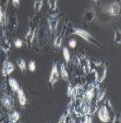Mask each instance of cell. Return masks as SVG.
Here are the masks:
<instances>
[{"mask_svg": "<svg viewBox=\"0 0 121 123\" xmlns=\"http://www.w3.org/2000/svg\"><path fill=\"white\" fill-rule=\"evenodd\" d=\"M76 64L82 69L85 75L90 73L91 71V60L84 53H79L76 55Z\"/></svg>", "mask_w": 121, "mask_h": 123, "instance_id": "obj_2", "label": "cell"}, {"mask_svg": "<svg viewBox=\"0 0 121 123\" xmlns=\"http://www.w3.org/2000/svg\"><path fill=\"white\" fill-rule=\"evenodd\" d=\"M47 4L51 10H56L57 9V0H47Z\"/></svg>", "mask_w": 121, "mask_h": 123, "instance_id": "obj_23", "label": "cell"}, {"mask_svg": "<svg viewBox=\"0 0 121 123\" xmlns=\"http://www.w3.org/2000/svg\"><path fill=\"white\" fill-rule=\"evenodd\" d=\"M60 73L62 79L65 80V81H68L69 76H68V72H67V68H66V66H65L64 63H60Z\"/></svg>", "mask_w": 121, "mask_h": 123, "instance_id": "obj_15", "label": "cell"}, {"mask_svg": "<svg viewBox=\"0 0 121 123\" xmlns=\"http://www.w3.org/2000/svg\"><path fill=\"white\" fill-rule=\"evenodd\" d=\"M42 4H43L42 0H35L34 1V4H33V10H34V12L38 13L41 11Z\"/></svg>", "mask_w": 121, "mask_h": 123, "instance_id": "obj_21", "label": "cell"}, {"mask_svg": "<svg viewBox=\"0 0 121 123\" xmlns=\"http://www.w3.org/2000/svg\"><path fill=\"white\" fill-rule=\"evenodd\" d=\"M105 12L108 13L109 15L115 17L120 13V4L119 2H113L112 4L107 5L105 6Z\"/></svg>", "mask_w": 121, "mask_h": 123, "instance_id": "obj_7", "label": "cell"}, {"mask_svg": "<svg viewBox=\"0 0 121 123\" xmlns=\"http://www.w3.org/2000/svg\"><path fill=\"white\" fill-rule=\"evenodd\" d=\"M94 2H95V3H100L101 0H94Z\"/></svg>", "mask_w": 121, "mask_h": 123, "instance_id": "obj_32", "label": "cell"}, {"mask_svg": "<svg viewBox=\"0 0 121 123\" xmlns=\"http://www.w3.org/2000/svg\"><path fill=\"white\" fill-rule=\"evenodd\" d=\"M18 102H19V104H20V106L21 107H23L26 105V104L28 103V100H27V97H26V95H25V92L23 91V89L22 88H19L18 90Z\"/></svg>", "mask_w": 121, "mask_h": 123, "instance_id": "obj_13", "label": "cell"}, {"mask_svg": "<svg viewBox=\"0 0 121 123\" xmlns=\"http://www.w3.org/2000/svg\"><path fill=\"white\" fill-rule=\"evenodd\" d=\"M101 72H100V77H98V79H97V81L99 82V83H102L103 81V80L105 79V76H106V73H107V67H106V65H103L102 66L101 65Z\"/></svg>", "mask_w": 121, "mask_h": 123, "instance_id": "obj_18", "label": "cell"}, {"mask_svg": "<svg viewBox=\"0 0 121 123\" xmlns=\"http://www.w3.org/2000/svg\"><path fill=\"white\" fill-rule=\"evenodd\" d=\"M82 19L85 23L87 24H91L93 23L96 19V12L93 8H89L87 9L84 13H83V16H82Z\"/></svg>", "mask_w": 121, "mask_h": 123, "instance_id": "obj_5", "label": "cell"}, {"mask_svg": "<svg viewBox=\"0 0 121 123\" xmlns=\"http://www.w3.org/2000/svg\"><path fill=\"white\" fill-rule=\"evenodd\" d=\"M98 117L102 122H109L110 121V115L107 106L104 105H102L98 110Z\"/></svg>", "mask_w": 121, "mask_h": 123, "instance_id": "obj_8", "label": "cell"}, {"mask_svg": "<svg viewBox=\"0 0 121 123\" xmlns=\"http://www.w3.org/2000/svg\"><path fill=\"white\" fill-rule=\"evenodd\" d=\"M95 87H96L95 83H91L88 87V89L82 94V99L86 101H91L95 95Z\"/></svg>", "mask_w": 121, "mask_h": 123, "instance_id": "obj_9", "label": "cell"}, {"mask_svg": "<svg viewBox=\"0 0 121 123\" xmlns=\"http://www.w3.org/2000/svg\"><path fill=\"white\" fill-rule=\"evenodd\" d=\"M0 43H1V48H2V50H4L5 52L9 51V49H10V43H9V41L6 39L5 35L2 37V39L0 41Z\"/></svg>", "mask_w": 121, "mask_h": 123, "instance_id": "obj_17", "label": "cell"}, {"mask_svg": "<svg viewBox=\"0 0 121 123\" xmlns=\"http://www.w3.org/2000/svg\"><path fill=\"white\" fill-rule=\"evenodd\" d=\"M14 70H15V66L13 65L12 62L5 60L4 65H3V68H2V75L4 77H6L7 75H10Z\"/></svg>", "mask_w": 121, "mask_h": 123, "instance_id": "obj_12", "label": "cell"}, {"mask_svg": "<svg viewBox=\"0 0 121 123\" xmlns=\"http://www.w3.org/2000/svg\"><path fill=\"white\" fill-rule=\"evenodd\" d=\"M120 36H121V31L120 30L118 29L117 30V28L115 27V35H114V39H115V42L116 43H118V45L120 44Z\"/></svg>", "mask_w": 121, "mask_h": 123, "instance_id": "obj_25", "label": "cell"}, {"mask_svg": "<svg viewBox=\"0 0 121 123\" xmlns=\"http://www.w3.org/2000/svg\"><path fill=\"white\" fill-rule=\"evenodd\" d=\"M28 69L30 70V72H34L36 69V63L34 60H30L28 64Z\"/></svg>", "mask_w": 121, "mask_h": 123, "instance_id": "obj_26", "label": "cell"}, {"mask_svg": "<svg viewBox=\"0 0 121 123\" xmlns=\"http://www.w3.org/2000/svg\"><path fill=\"white\" fill-rule=\"evenodd\" d=\"M20 4V0H12V5L15 7H18Z\"/></svg>", "mask_w": 121, "mask_h": 123, "instance_id": "obj_30", "label": "cell"}, {"mask_svg": "<svg viewBox=\"0 0 121 123\" xmlns=\"http://www.w3.org/2000/svg\"><path fill=\"white\" fill-rule=\"evenodd\" d=\"M83 117H84L83 122H85V123L90 122L91 123V121H92V119H91V115H90V114H84V115H83Z\"/></svg>", "mask_w": 121, "mask_h": 123, "instance_id": "obj_28", "label": "cell"}, {"mask_svg": "<svg viewBox=\"0 0 121 123\" xmlns=\"http://www.w3.org/2000/svg\"><path fill=\"white\" fill-rule=\"evenodd\" d=\"M70 33L74 34V35H78V36L81 37L83 40H85L86 42H88L89 43L93 44V45H95V46L99 47V48H102L101 43H99L90 32H88V31H85V30L79 29V28H76V27H72L70 29Z\"/></svg>", "mask_w": 121, "mask_h": 123, "instance_id": "obj_1", "label": "cell"}, {"mask_svg": "<svg viewBox=\"0 0 121 123\" xmlns=\"http://www.w3.org/2000/svg\"><path fill=\"white\" fill-rule=\"evenodd\" d=\"M1 104L6 109L11 110L14 106V100L8 93H3L1 96Z\"/></svg>", "mask_w": 121, "mask_h": 123, "instance_id": "obj_6", "label": "cell"}, {"mask_svg": "<svg viewBox=\"0 0 121 123\" xmlns=\"http://www.w3.org/2000/svg\"><path fill=\"white\" fill-rule=\"evenodd\" d=\"M70 114V105H68V107H67V109L65 111V113L62 115L59 118V120H58V122L60 123H64V122H67V117H68V115Z\"/></svg>", "mask_w": 121, "mask_h": 123, "instance_id": "obj_22", "label": "cell"}, {"mask_svg": "<svg viewBox=\"0 0 121 123\" xmlns=\"http://www.w3.org/2000/svg\"><path fill=\"white\" fill-rule=\"evenodd\" d=\"M4 17H5V15L2 11V8L0 7V22H2V23H3V20H4Z\"/></svg>", "mask_w": 121, "mask_h": 123, "instance_id": "obj_31", "label": "cell"}, {"mask_svg": "<svg viewBox=\"0 0 121 123\" xmlns=\"http://www.w3.org/2000/svg\"><path fill=\"white\" fill-rule=\"evenodd\" d=\"M8 84H9V86L11 88V90H12L13 92H18V90L20 88L19 87V84H18V82L17 81L16 79H14V78H9L8 79Z\"/></svg>", "mask_w": 121, "mask_h": 123, "instance_id": "obj_16", "label": "cell"}, {"mask_svg": "<svg viewBox=\"0 0 121 123\" xmlns=\"http://www.w3.org/2000/svg\"><path fill=\"white\" fill-rule=\"evenodd\" d=\"M63 55H64V59L65 61L68 63L70 61V54H69V51L67 48V46H64L63 47Z\"/></svg>", "mask_w": 121, "mask_h": 123, "instance_id": "obj_24", "label": "cell"}, {"mask_svg": "<svg viewBox=\"0 0 121 123\" xmlns=\"http://www.w3.org/2000/svg\"><path fill=\"white\" fill-rule=\"evenodd\" d=\"M14 45H15L16 48H20V47H22V45H23V41H22L20 38H17V39L14 41Z\"/></svg>", "mask_w": 121, "mask_h": 123, "instance_id": "obj_27", "label": "cell"}, {"mask_svg": "<svg viewBox=\"0 0 121 123\" xmlns=\"http://www.w3.org/2000/svg\"><path fill=\"white\" fill-rule=\"evenodd\" d=\"M58 78H59V73H58V69H57V62L54 61L53 65H52V68H51L50 76H49V85H50L51 89L57 82Z\"/></svg>", "mask_w": 121, "mask_h": 123, "instance_id": "obj_4", "label": "cell"}, {"mask_svg": "<svg viewBox=\"0 0 121 123\" xmlns=\"http://www.w3.org/2000/svg\"><path fill=\"white\" fill-rule=\"evenodd\" d=\"M67 31V29H66V24L64 25L63 27V31H61L60 33L55 37L54 41V43H53V46H54V50H58L62 46V43H63V40H64V36H65V33Z\"/></svg>", "mask_w": 121, "mask_h": 123, "instance_id": "obj_10", "label": "cell"}, {"mask_svg": "<svg viewBox=\"0 0 121 123\" xmlns=\"http://www.w3.org/2000/svg\"><path fill=\"white\" fill-rule=\"evenodd\" d=\"M35 30H36V27H35L34 24H30V26H29L28 31H27L26 36H25L27 44H28L29 46H30V45L32 44L33 39H34V36H35Z\"/></svg>", "mask_w": 121, "mask_h": 123, "instance_id": "obj_11", "label": "cell"}, {"mask_svg": "<svg viewBox=\"0 0 121 123\" xmlns=\"http://www.w3.org/2000/svg\"><path fill=\"white\" fill-rule=\"evenodd\" d=\"M17 65H18V67L19 68V69H20V71H21L22 73H25L27 66H26V62H25L24 59H22V58H18V60H17Z\"/></svg>", "mask_w": 121, "mask_h": 123, "instance_id": "obj_20", "label": "cell"}, {"mask_svg": "<svg viewBox=\"0 0 121 123\" xmlns=\"http://www.w3.org/2000/svg\"><path fill=\"white\" fill-rule=\"evenodd\" d=\"M68 45H69V47H71V48H75L76 47V45H77V42H76V40L75 39H70L69 41H68Z\"/></svg>", "mask_w": 121, "mask_h": 123, "instance_id": "obj_29", "label": "cell"}, {"mask_svg": "<svg viewBox=\"0 0 121 123\" xmlns=\"http://www.w3.org/2000/svg\"><path fill=\"white\" fill-rule=\"evenodd\" d=\"M60 18L61 14H58V13H56V14H50L47 17V22H48L49 30H50L51 34H54V32H55Z\"/></svg>", "mask_w": 121, "mask_h": 123, "instance_id": "obj_3", "label": "cell"}, {"mask_svg": "<svg viewBox=\"0 0 121 123\" xmlns=\"http://www.w3.org/2000/svg\"><path fill=\"white\" fill-rule=\"evenodd\" d=\"M105 95V89L104 88H101V89H98V93L96 95V101H95V104H98L100 101H102Z\"/></svg>", "mask_w": 121, "mask_h": 123, "instance_id": "obj_19", "label": "cell"}, {"mask_svg": "<svg viewBox=\"0 0 121 123\" xmlns=\"http://www.w3.org/2000/svg\"><path fill=\"white\" fill-rule=\"evenodd\" d=\"M20 117V114L17 112V111H11L8 114V122L10 123H15L17 122Z\"/></svg>", "mask_w": 121, "mask_h": 123, "instance_id": "obj_14", "label": "cell"}]
</instances>
